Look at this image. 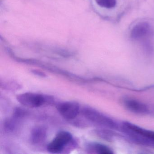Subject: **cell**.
<instances>
[{"label": "cell", "mask_w": 154, "mask_h": 154, "mask_svg": "<svg viewBox=\"0 0 154 154\" xmlns=\"http://www.w3.org/2000/svg\"><path fill=\"white\" fill-rule=\"evenodd\" d=\"M122 129L134 142L154 147V131L142 128L128 122L122 123Z\"/></svg>", "instance_id": "cell-1"}, {"label": "cell", "mask_w": 154, "mask_h": 154, "mask_svg": "<svg viewBox=\"0 0 154 154\" xmlns=\"http://www.w3.org/2000/svg\"><path fill=\"white\" fill-rule=\"evenodd\" d=\"M83 117L94 125L102 128H115L117 125L113 120L91 107H84L82 109Z\"/></svg>", "instance_id": "cell-2"}, {"label": "cell", "mask_w": 154, "mask_h": 154, "mask_svg": "<svg viewBox=\"0 0 154 154\" xmlns=\"http://www.w3.org/2000/svg\"><path fill=\"white\" fill-rule=\"evenodd\" d=\"M72 134L67 131H59L56 135L53 140L47 146V150L52 154H58L64 151L68 147L75 146Z\"/></svg>", "instance_id": "cell-3"}, {"label": "cell", "mask_w": 154, "mask_h": 154, "mask_svg": "<svg viewBox=\"0 0 154 154\" xmlns=\"http://www.w3.org/2000/svg\"><path fill=\"white\" fill-rule=\"evenodd\" d=\"M17 100L25 107L38 108L53 102V97L35 93L26 92L17 95Z\"/></svg>", "instance_id": "cell-4"}, {"label": "cell", "mask_w": 154, "mask_h": 154, "mask_svg": "<svg viewBox=\"0 0 154 154\" xmlns=\"http://www.w3.org/2000/svg\"><path fill=\"white\" fill-rule=\"evenodd\" d=\"M154 35V31L147 22H140L133 27L131 32V37L136 41L148 42V39Z\"/></svg>", "instance_id": "cell-5"}, {"label": "cell", "mask_w": 154, "mask_h": 154, "mask_svg": "<svg viewBox=\"0 0 154 154\" xmlns=\"http://www.w3.org/2000/svg\"><path fill=\"white\" fill-rule=\"evenodd\" d=\"M56 109L64 118L69 120L74 119L80 112V105L75 101L59 103L57 105Z\"/></svg>", "instance_id": "cell-6"}, {"label": "cell", "mask_w": 154, "mask_h": 154, "mask_svg": "<svg viewBox=\"0 0 154 154\" xmlns=\"http://www.w3.org/2000/svg\"><path fill=\"white\" fill-rule=\"evenodd\" d=\"M122 103L127 110L135 114L146 115L150 112V109L146 104L137 100L126 98L123 100Z\"/></svg>", "instance_id": "cell-7"}, {"label": "cell", "mask_w": 154, "mask_h": 154, "mask_svg": "<svg viewBox=\"0 0 154 154\" xmlns=\"http://www.w3.org/2000/svg\"><path fill=\"white\" fill-rule=\"evenodd\" d=\"M46 128L41 125L37 126L32 129L30 136V142L33 145H39L43 143L47 137Z\"/></svg>", "instance_id": "cell-8"}, {"label": "cell", "mask_w": 154, "mask_h": 154, "mask_svg": "<svg viewBox=\"0 0 154 154\" xmlns=\"http://www.w3.org/2000/svg\"><path fill=\"white\" fill-rule=\"evenodd\" d=\"M87 152L100 154H112V150L107 146L98 143H91L86 147Z\"/></svg>", "instance_id": "cell-9"}, {"label": "cell", "mask_w": 154, "mask_h": 154, "mask_svg": "<svg viewBox=\"0 0 154 154\" xmlns=\"http://www.w3.org/2000/svg\"><path fill=\"white\" fill-rule=\"evenodd\" d=\"M20 120L12 117L11 119H7L4 123V129L8 133H12L15 132L18 128Z\"/></svg>", "instance_id": "cell-10"}, {"label": "cell", "mask_w": 154, "mask_h": 154, "mask_svg": "<svg viewBox=\"0 0 154 154\" xmlns=\"http://www.w3.org/2000/svg\"><path fill=\"white\" fill-rule=\"evenodd\" d=\"M97 5L101 8L112 9L115 8L117 0H95Z\"/></svg>", "instance_id": "cell-11"}, {"label": "cell", "mask_w": 154, "mask_h": 154, "mask_svg": "<svg viewBox=\"0 0 154 154\" xmlns=\"http://www.w3.org/2000/svg\"><path fill=\"white\" fill-rule=\"evenodd\" d=\"M95 133L98 137L106 140H110L112 136V133L110 131L104 129L96 130Z\"/></svg>", "instance_id": "cell-12"}, {"label": "cell", "mask_w": 154, "mask_h": 154, "mask_svg": "<svg viewBox=\"0 0 154 154\" xmlns=\"http://www.w3.org/2000/svg\"><path fill=\"white\" fill-rule=\"evenodd\" d=\"M27 114L26 111L20 107L16 108L13 112V117L18 119L20 120L24 118Z\"/></svg>", "instance_id": "cell-13"}, {"label": "cell", "mask_w": 154, "mask_h": 154, "mask_svg": "<svg viewBox=\"0 0 154 154\" xmlns=\"http://www.w3.org/2000/svg\"><path fill=\"white\" fill-rule=\"evenodd\" d=\"M32 73L36 75H38L40 77H45L46 76L45 74L43 72H41L40 71H38L37 70H33L32 71Z\"/></svg>", "instance_id": "cell-14"}, {"label": "cell", "mask_w": 154, "mask_h": 154, "mask_svg": "<svg viewBox=\"0 0 154 154\" xmlns=\"http://www.w3.org/2000/svg\"><path fill=\"white\" fill-rule=\"evenodd\" d=\"M151 112V114H153V115H154V108H153L151 110H150V112Z\"/></svg>", "instance_id": "cell-15"}]
</instances>
